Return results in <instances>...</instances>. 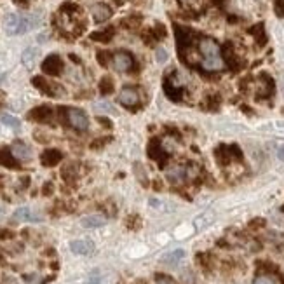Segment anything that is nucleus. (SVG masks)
<instances>
[{"label": "nucleus", "mask_w": 284, "mask_h": 284, "mask_svg": "<svg viewBox=\"0 0 284 284\" xmlns=\"http://www.w3.org/2000/svg\"><path fill=\"white\" fill-rule=\"evenodd\" d=\"M4 32L7 35H23V33H28L30 30L37 28L40 25V18L37 14H5L4 18Z\"/></svg>", "instance_id": "obj_1"}, {"label": "nucleus", "mask_w": 284, "mask_h": 284, "mask_svg": "<svg viewBox=\"0 0 284 284\" xmlns=\"http://www.w3.org/2000/svg\"><path fill=\"white\" fill-rule=\"evenodd\" d=\"M65 114H67L68 124H70L75 131H87L89 119H87V115H85L84 110H80V108L68 107L67 110H65Z\"/></svg>", "instance_id": "obj_2"}, {"label": "nucleus", "mask_w": 284, "mask_h": 284, "mask_svg": "<svg viewBox=\"0 0 284 284\" xmlns=\"http://www.w3.org/2000/svg\"><path fill=\"white\" fill-rule=\"evenodd\" d=\"M133 65H135V60H133L131 54L126 53V51H119V53H115L114 56H112V67H114V70L119 71V73L129 71L133 68Z\"/></svg>", "instance_id": "obj_3"}, {"label": "nucleus", "mask_w": 284, "mask_h": 284, "mask_svg": "<svg viewBox=\"0 0 284 284\" xmlns=\"http://www.w3.org/2000/svg\"><path fill=\"white\" fill-rule=\"evenodd\" d=\"M119 103L124 105V107H135L140 103V92L135 87H122L119 92Z\"/></svg>", "instance_id": "obj_4"}, {"label": "nucleus", "mask_w": 284, "mask_h": 284, "mask_svg": "<svg viewBox=\"0 0 284 284\" xmlns=\"http://www.w3.org/2000/svg\"><path fill=\"white\" fill-rule=\"evenodd\" d=\"M199 51H201V54H203V58L221 56L218 42H216V40H213V39H210V37H206V39L201 40V42H199Z\"/></svg>", "instance_id": "obj_5"}, {"label": "nucleus", "mask_w": 284, "mask_h": 284, "mask_svg": "<svg viewBox=\"0 0 284 284\" xmlns=\"http://www.w3.org/2000/svg\"><path fill=\"white\" fill-rule=\"evenodd\" d=\"M42 220V216L37 213H33L30 208L23 206L19 208V210L14 211V214L11 216V221L12 223H23V221H40Z\"/></svg>", "instance_id": "obj_6"}, {"label": "nucleus", "mask_w": 284, "mask_h": 284, "mask_svg": "<svg viewBox=\"0 0 284 284\" xmlns=\"http://www.w3.org/2000/svg\"><path fill=\"white\" fill-rule=\"evenodd\" d=\"M70 249L73 255H91L94 251V242L89 239H75L70 242Z\"/></svg>", "instance_id": "obj_7"}, {"label": "nucleus", "mask_w": 284, "mask_h": 284, "mask_svg": "<svg viewBox=\"0 0 284 284\" xmlns=\"http://www.w3.org/2000/svg\"><path fill=\"white\" fill-rule=\"evenodd\" d=\"M166 178L171 185H181L187 178V167L183 166H171L166 171Z\"/></svg>", "instance_id": "obj_8"}, {"label": "nucleus", "mask_w": 284, "mask_h": 284, "mask_svg": "<svg viewBox=\"0 0 284 284\" xmlns=\"http://www.w3.org/2000/svg\"><path fill=\"white\" fill-rule=\"evenodd\" d=\"M91 16L96 23H105L112 18V9L107 4H94L91 7Z\"/></svg>", "instance_id": "obj_9"}, {"label": "nucleus", "mask_w": 284, "mask_h": 284, "mask_svg": "<svg viewBox=\"0 0 284 284\" xmlns=\"http://www.w3.org/2000/svg\"><path fill=\"white\" fill-rule=\"evenodd\" d=\"M42 70L46 71L47 75H60L61 70H63V63H61V60L56 56V54H53V56H49L46 61H44Z\"/></svg>", "instance_id": "obj_10"}, {"label": "nucleus", "mask_w": 284, "mask_h": 284, "mask_svg": "<svg viewBox=\"0 0 284 284\" xmlns=\"http://www.w3.org/2000/svg\"><path fill=\"white\" fill-rule=\"evenodd\" d=\"M11 152L18 160H30L33 157L32 148H30L28 145H25L23 142H16L14 145L11 146Z\"/></svg>", "instance_id": "obj_11"}, {"label": "nucleus", "mask_w": 284, "mask_h": 284, "mask_svg": "<svg viewBox=\"0 0 284 284\" xmlns=\"http://www.w3.org/2000/svg\"><path fill=\"white\" fill-rule=\"evenodd\" d=\"M107 223V218L101 214H87V216L80 218V225L84 228H100Z\"/></svg>", "instance_id": "obj_12"}, {"label": "nucleus", "mask_w": 284, "mask_h": 284, "mask_svg": "<svg viewBox=\"0 0 284 284\" xmlns=\"http://www.w3.org/2000/svg\"><path fill=\"white\" fill-rule=\"evenodd\" d=\"M39 56H40L39 47H26L21 54V63L25 65L26 68H33V65L37 63Z\"/></svg>", "instance_id": "obj_13"}, {"label": "nucleus", "mask_w": 284, "mask_h": 284, "mask_svg": "<svg viewBox=\"0 0 284 284\" xmlns=\"http://www.w3.org/2000/svg\"><path fill=\"white\" fill-rule=\"evenodd\" d=\"M61 159H63L61 152H60V150H54V148L46 150V152L42 153V157H40V160H42L44 166H56Z\"/></svg>", "instance_id": "obj_14"}, {"label": "nucleus", "mask_w": 284, "mask_h": 284, "mask_svg": "<svg viewBox=\"0 0 284 284\" xmlns=\"http://www.w3.org/2000/svg\"><path fill=\"white\" fill-rule=\"evenodd\" d=\"M223 60L221 56H216V58H203V68L208 71H218L223 68Z\"/></svg>", "instance_id": "obj_15"}, {"label": "nucleus", "mask_w": 284, "mask_h": 284, "mask_svg": "<svg viewBox=\"0 0 284 284\" xmlns=\"http://www.w3.org/2000/svg\"><path fill=\"white\" fill-rule=\"evenodd\" d=\"M185 258V251L183 249H174V251H169L160 258V262L166 263V265H176L180 260Z\"/></svg>", "instance_id": "obj_16"}, {"label": "nucleus", "mask_w": 284, "mask_h": 284, "mask_svg": "<svg viewBox=\"0 0 284 284\" xmlns=\"http://www.w3.org/2000/svg\"><path fill=\"white\" fill-rule=\"evenodd\" d=\"M0 164L2 166H7L11 169H16L18 164H16V157L12 155L11 150H5V148H0Z\"/></svg>", "instance_id": "obj_17"}, {"label": "nucleus", "mask_w": 284, "mask_h": 284, "mask_svg": "<svg viewBox=\"0 0 284 284\" xmlns=\"http://www.w3.org/2000/svg\"><path fill=\"white\" fill-rule=\"evenodd\" d=\"M51 115V108L49 107H40V108H35L33 112H30V115L28 117L30 119H33V121H40V122H44L47 117Z\"/></svg>", "instance_id": "obj_18"}, {"label": "nucleus", "mask_w": 284, "mask_h": 284, "mask_svg": "<svg viewBox=\"0 0 284 284\" xmlns=\"http://www.w3.org/2000/svg\"><path fill=\"white\" fill-rule=\"evenodd\" d=\"M0 122H2L4 126H7V128L14 129V131H18V129L21 128V122H19V119H16L14 115H9V114L0 115Z\"/></svg>", "instance_id": "obj_19"}, {"label": "nucleus", "mask_w": 284, "mask_h": 284, "mask_svg": "<svg viewBox=\"0 0 284 284\" xmlns=\"http://www.w3.org/2000/svg\"><path fill=\"white\" fill-rule=\"evenodd\" d=\"M253 284H283V283H281L279 277L274 276V274H262V276L256 277Z\"/></svg>", "instance_id": "obj_20"}, {"label": "nucleus", "mask_w": 284, "mask_h": 284, "mask_svg": "<svg viewBox=\"0 0 284 284\" xmlns=\"http://www.w3.org/2000/svg\"><path fill=\"white\" fill-rule=\"evenodd\" d=\"M32 84L35 85V87H39L42 92H46V94H53V92H51L53 91V84H49L44 77H35L32 80Z\"/></svg>", "instance_id": "obj_21"}, {"label": "nucleus", "mask_w": 284, "mask_h": 284, "mask_svg": "<svg viewBox=\"0 0 284 284\" xmlns=\"http://www.w3.org/2000/svg\"><path fill=\"white\" fill-rule=\"evenodd\" d=\"M155 60H157V63H166V61L169 60V54H167L166 49L159 47V49L155 51Z\"/></svg>", "instance_id": "obj_22"}, {"label": "nucleus", "mask_w": 284, "mask_h": 284, "mask_svg": "<svg viewBox=\"0 0 284 284\" xmlns=\"http://www.w3.org/2000/svg\"><path fill=\"white\" fill-rule=\"evenodd\" d=\"M101 91H103V94H108V92L112 91V82H110V78L108 77H105L103 80H101Z\"/></svg>", "instance_id": "obj_23"}, {"label": "nucleus", "mask_w": 284, "mask_h": 284, "mask_svg": "<svg viewBox=\"0 0 284 284\" xmlns=\"http://www.w3.org/2000/svg\"><path fill=\"white\" fill-rule=\"evenodd\" d=\"M87 284H101L100 274H98V272H92L91 276H89V279H87Z\"/></svg>", "instance_id": "obj_24"}, {"label": "nucleus", "mask_w": 284, "mask_h": 284, "mask_svg": "<svg viewBox=\"0 0 284 284\" xmlns=\"http://www.w3.org/2000/svg\"><path fill=\"white\" fill-rule=\"evenodd\" d=\"M197 173H199V171H197L196 166H188L187 167V178H188V180H194V178L197 176Z\"/></svg>", "instance_id": "obj_25"}, {"label": "nucleus", "mask_w": 284, "mask_h": 284, "mask_svg": "<svg viewBox=\"0 0 284 284\" xmlns=\"http://www.w3.org/2000/svg\"><path fill=\"white\" fill-rule=\"evenodd\" d=\"M157 284H176V283L167 276H157Z\"/></svg>", "instance_id": "obj_26"}, {"label": "nucleus", "mask_w": 284, "mask_h": 284, "mask_svg": "<svg viewBox=\"0 0 284 284\" xmlns=\"http://www.w3.org/2000/svg\"><path fill=\"white\" fill-rule=\"evenodd\" d=\"M110 107H112L110 103H96V108H98V110L110 112V114H114V108H110Z\"/></svg>", "instance_id": "obj_27"}, {"label": "nucleus", "mask_w": 284, "mask_h": 284, "mask_svg": "<svg viewBox=\"0 0 284 284\" xmlns=\"http://www.w3.org/2000/svg\"><path fill=\"white\" fill-rule=\"evenodd\" d=\"M277 157H279V160H284V145H281L277 148Z\"/></svg>", "instance_id": "obj_28"}, {"label": "nucleus", "mask_w": 284, "mask_h": 284, "mask_svg": "<svg viewBox=\"0 0 284 284\" xmlns=\"http://www.w3.org/2000/svg\"><path fill=\"white\" fill-rule=\"evenodd\" d=\"M180 2H181L183 5H194V4L197 2V0H180Z\"/></svg>", "instance_id": "obj_29"}, {"label": "nucleus", "mask_w": 284, "mask_h": 284, "mask_svg": "<svg viewBox=\"0 0 284 284\" xmlns=\"http://www.w3.org/2000/svg\"><path fill=\"white\" fill-rule=\"evenodd\" d=\"M0 237H2V239H7V237H11V232H7V230H2V232H0Z\"/></svg>", "instance_id": "obj_30"}, {"label": "nucleus", "mask_w": 284, "mask_h": 284, "mask_svg": "<svg viewBox=\"0 0 284 284\" xmlns=\"http://www.w3.org/2000/svg\"><path fill=\"white\" fill-rule=\"evenodd\" d=\"M51 190H53V185H46V188H44V192H46V194H49Z\"/></svg>", "instance_id": "obj_31"}, {"label": "nucleus", "mask_w": 284, "mask_h": 284, "mask_svg": "<svg viewBox=\"0 0 284 284\" xmlns=\"http://www.w3.org/2000/svg\"><path fill=\"white\" fill-rule=\"evenodd\" d=\"M2 80H4V75H0V82H2Z\"/></svg>", "instance_id": "obj_32"}]
</instances>
